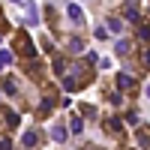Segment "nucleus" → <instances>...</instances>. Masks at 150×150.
Instances as JSON below:
<instances>
[{
	"label": "nucleus",
	"instance_id": "nucleus-1",
	"mask_svg": "<svg viewBox=\"0 0 150 150\" xmlns=\"http://www.w3.org/2000/svg\"><path fill=\"white\" fill-rule=\"evenodd\" d=\"M15 51L24 54V57H33V42L27 39V33H18L15 36Z\"/></svg>",
	"mask_w": 150,
	"mask_h": 150
},
{
	"label": "nucleus",
	"instance_id": "nucleus-2",
	"mask_svg": "<svg viewBox=\"0 0 150 150\" xmlns=\"http://www.w3.org/2000/svg\"><path fill=\"white\" fill-rule=\"evenodd\" d=\"M39 132H36V129H27V132H24V138H21V147L24 150H39Z\"/></svg>",
	"mask_w": 150,
	"mask_h": 150
},
{
	"label": "nucleus",
	"instance_id": "nucleus-3",
	"mask_svg": "<svg viewBox=\"0 0 150 150\" xmlns=\"http://www.w3.org/2000/svg\"><path fill=\"white\" fill-rule=\"evenodd\" d=\"M117 87H120V90H135V78L126 75V72H120L117 75Z\"/></svg>",
	"mask_w": 150,
	"mask_h": 150
},
{
	"label": "nucleus",
	"instance_id": "nucleus-4",
	"mask_svg": "<svg viewBox=\"0 0 150 150\" xmlns=\"http://www.w3.org/2000/svg\"><path fill=\"white\" fill-rule=\"evenodd\" d=\"M66 12H69V18H72L75 24H78V27L84 24V12L78 9V3H69V6H66Z\"/></svg>",
	"mask_w": 150,
	"mask_h": 150
},
{
	"label": "nucleus",
	"instance_id": "nucleus-5",
	"mask_svg": "<svg viewBox=\"0 0 150 150\" xmlns=\"http://www.w3.org/2000/svg\"><path fill=\"white\" fill-rule=\"evenodd\" d=\"M105 129H108L111 135H120V129H123V120H120V117H105Z\"/></svg>",
	"mask_w": 150,
	"mask_h": 150
},
{
	"label": "nucleus",
	"instance_id": "nucleus-6",
	"mask_svg": "<svg viewBox=\"0 0 150 150\" xmlns=\"http://www.w3.org/2000/svg\"><path fill=\"white\" fill-rule=\"evenodd\" d=\"M27 24H30V27H33V24H39V9H36L33 0L27 3Z\"/></svg>",
	"mask_w": 150,
	"mask_h": 150
},
{
	"label": "nucleus",
	"instance_id": "nucleus-7",
	"mask_svg": "<svg viewBox=\"0 0 150 150\" xmlns=\"http://www.w3.org/2000/svg\"><path fill=\"white\" fill-rule=\"evenodd\" d=\"M126 18L138 21V0H126Z\"/></svg>",
	"mask_w": 150,
	"mask_h": 150
},
{
	"label": "nucleus",
	"instance_id": "nucleus-8",
	"mask_svg": "<svg viewBox=\"0 0 150 150\" xmlns=\"http://www.w3.org/2000/svg\"><path fill=\"white\" fill-rule=\"evenodd\" d=\"M3 90H6L9 96H18V84H15V78H6V81H3Z\"/></svg>",
	"mask_w": 150,
	"mask_h": 150
},
{
	"label": "nucleus",
	"instance_id": "nucleus-9",
	"mask_svg": "<svg viewBox=\"0 0 150 150\" xmlns=\"http://www.w3.org/2000/svg\"><path fill=\"white\" fill-rule=\"evenodd\" d=\"M105 30H111V33H120V30H123V21H120V18H108V27H105Z\"/></svg>",
	"mask_w": 150,
	"mask_h": 150
},
{
	"label": "nucleus",
	"instance_id": "nucleus-10",
	"mask_svg": "<svg viewBox=\"0 0 150 150\" xmlns=\"http://www.w3.org/2000/svg\"><path fill=\"white\" fill-rule=\"evenodd\" d=\"M54 75H66V60L63 57H54Z\"/></svg>",
	"mask_w": 150,
	"mask_h": 150
},
{
	"label": "nucleus",
	"instance_id": "nucleus-11",
	"mask_svg": "<svg viewBox=\"0 0 150 150\" xmlns=\"http://www.w3.org/2000/svg\"><path fill=\"white\" fill-rule=\"evenodd\" d=\"M51 108H54V99H51V96H48V99H45V102L39 105V114H42V117H48V111H51Z\"/></svg>",
	"mask_w": 150,
	"mask_h": 150
},
{
	"label": "nucleus",
	"instance_id": "nucleus-12",
	"mask_svg": "<svg viewBox=\"0 0 150 150\" xmlns=\"http://www.w3.org/2000/svg\"><path fill=\"white\" fill-rule=\"evenodd\" d=\"M129 48H132V45H129V39H120V42L114 45V51H117V54H129Z\"/></svg>",
	"mask_w": 150,
	"mask_h": 150
},
{
	"label": "nucleus",
	"instance_id": "nucleus-13",
	"mask_svg": "<svg viewBox=\"0 0 150 150\" xmlns=\"http://www.w3.org/2000/svg\"><path fill=\"white\" fill-rule=\"evenodd\" d=\"M51 138H54V141H66V129H63V126H54V129H51Z\"/></svg>",
	"mask_w": 150,
	"mask_h": 150
},
{
	"label": "nucleus",
	"instance_id": "nucleus-14",
	"mask_svg": "<svg viewBox=\"0 0 150 150\" xmlns=\"http://www.w3.org/2000/svg\"><path fill=\"white\" fill-rule=\"evenodd\" d=\"M138 144L141 147H150V132L147 129H138Z\"/></svg>",
	"mask_w": 150,
	"mask_h": 150
},
{
	"label": "nucleus",
	"instance_id": "nucleus-15",
	"mask_svg": "<svg viewBox=\"0 0 150 150\" xmlns=\"http://www.w3.org/2000/svg\"><path fill=\"white\" fill-rule=\"evenodd\" d=\"M69 51L81 54V51H84V42H81V39H69Z\"/></svg>",
	"mask_w": 150,
	"mask_h": 150
},
{
	"label": "nucleus",
	"instance_id": "nucleus-16",
	"mask_svg": "<svg viewBox=\"0 0 150 150\" xmlns=\"http://www.w3.org/2000/svg\"><path fill=\"white\" fill-rule=\"evenodd\" d=\"M81 129H84V120H81L78 114H75V117H72V132H75V135H78Z\"/></svg>",
	"mask_w": 150,
	"mask_h": 150
},
{
	"label": "nucleus",
	"instance_id": "nucleus-17",
	"mask_svg": "<svg viewBox=\"0 0 150 150\" xmlns=\"http://www.w3.org/2000/svg\"><path fill=\"white\" fill-rule=\"evenodd\" d=\"M141 63L144 69H150V48H141Z\"/></svg>",
	"mask_w": 150,
	"mask_h": 150
},
{
	"label": "nucleus",
	"instance_id": "nucleus-18",
	"mask_svg": "<svg viewBox=\"0 0 150 150\" xmlns=\"http://www.w3.org/2000/svg\"><path fill=\"white\" fill-rule=\"evenodd\" d=\"M123 120H126V123H129V126H138V114H135V111H129V114H126V117H123Z\"/></svg>",
	"mask_w": 150,
	"mask_h": 150
},
{
	"label": "nucleus",
	"instance_id": "nucleus-19",
	"mask_svg": "<svg viewBox=\"0 0 150 150\" xmlns=\"http://www.w3.org/2000/svg\"><path fill=\"white\" fill-rule=\"evenodd\" d=\"M3 63H12V51H0V66Z\"/></svg>",
	"mask_w": 150,
	"mask_h": 150
},
{
	"label": "nucleus",
	"instance_id": "nucleus-20",
	"mask_svg": "<svg viewBox=\"0 0 150 150\" xmlns=\"http://www.w3.org/2000/svg\"><path fill=\"white\" fill-rule=\"evenodd\" d=\"M0 150H12V141L6 138V135H0Z\"/></svg>",
	"mask_w": 150,
	"mask_h": 150
},
{
	"label": "nucleus",
	"instance_id": "nucleus-21",
	"mask_svg": "<svg viewBox=\"0 0 150 150\" xmlns=\"http://www.w3.org/2000/svg\"><path fill=\"white\" fill-rule=\"evenodd\" d=\"M81 114H90V117H93V114H96V108H93V105H81Z\"/></svg>",
	"mask_w": 150,
	"mask_h": 150
},
{
	"label": "nucleus",
	"instance_id": "nucleus-22",
	"mask_svg": "<svg viewBox=\"0 0 150 150\" xmlns=\"http://www.w3.org/2000/svg\"><path fill=\"white\" fill-rule=\"evenodd\" d=\"M144 93H147V99H150V87H147V90H144Z\"/></svg>",
	"mask_w": 150,
	"mask_h": 150
},
{
	"label": "nucleus",
	"instance_id": "nucleus-23",
	"mask_svg": "<svg viewBox=\"0 0 150 150\" xmlns=\"http://www.w3.org/2000/svg\"><path fill=\"white\" fill-rule=\"evenodd\" d=\"M12 3H24V0H12Z\"/></svg>",
	"mask_w": 150,
	"mask_h": 150
}]
</instances>
